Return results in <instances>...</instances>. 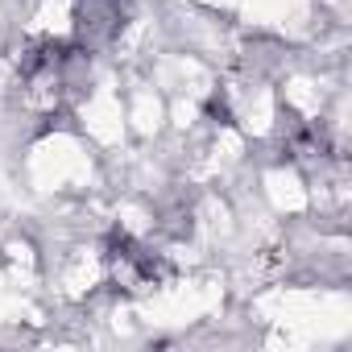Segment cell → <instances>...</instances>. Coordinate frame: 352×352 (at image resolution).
<instances>
[{
  "mask_svg": "<svg viewBox=\"0 0 352 352\" xmlns=\"http://www.w3.org/2000/svg\"><path fill=\"white\" fill-rule=\"evenodd\" d=\"M108 270H112V282L120 290H149L166 274L162 261H157V253H149L145 245H137L129 236H120V241L108 245Z\"/></svg>",
  "mask_w": 352,
  "mask_h": 352,
  "instance_id": "1",
  "label": "cell"
}]
</instances>
